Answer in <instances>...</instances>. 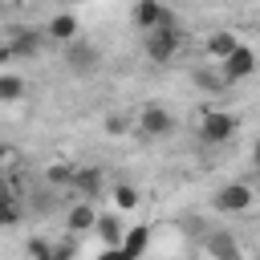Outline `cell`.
<instances>
[{
  "label": "cell",
  "instance_id": "obj_22",
  "mask_svg": "<svg viewBox=\"0 0 260 260\" xmlns=\"http://www.w3.org/2000/svg\"><path fill=\"white\" fill-rule=\"evenodd\" d=\"M126 130H130V118H126V114H106V134L118 138V134H126Z\"/></svg>",
  "mask_w": 260,
  "mask_h": 260
},
{
  "label": "cell",
  "instance_id": "obj_25",
  "mask_svg": "<svg viewBox=\"0 0 260 260\" xmlns=\"http://www.w3.org/2000/svg\"><path fill=\"white\" fill-rule=\"evenodd\" d=\"M0 158H4V171H12V167H16V150H12V146H4V150H0Z\"/></svg>",
  "mask_w": 260,
  "mask_h": 260
},
{
  "label": "cell",
  "instance_id": "obj_6",
  "mask_svg": "<svg viewBox=\"0 0 260 260\" xmlns=\"http://www.w3.org/2000/svg\"><path fill=\"white\" fill-rule=\"evenodd\" d=\"M175 130V118L162 110V106H146L142 114H138V134L142 138H167Z\"/></svg>",
  "mask_w": 260,
  "mask_h": 260
},
{
  "label": "cell",
  "instance_id": "obj_8",
  "mask_svg": "<svg viewBox=\"0 0 260 260\" xmlns=\"http://www.w3.org/2000/svg\"><path fill=\"white\" fill-rule=\"evenodd\" d=\"M223 77H228V85H236V81H244V77H252L256 73V49H248V45H240L223 65Z\"/></svg>",
  "mask_w": 260,
  "mask_h": 260
},
{
  "label": "cell",
  "instance_id": "obj_9",
  "mask_svg": "<svg viewBox=\"0 0 260 260\" xmlns=\"http://www.w3.org/2000/svg\"><path fill=\"white\" fill-rule=\"evenodd\" d=\"M73 199H98L106 191V179H102V167H77V179H73Z\"/></svg>",
  "mask_w": 260,
  "mask_h": 260
},
{
  "label": "cell",
  "instance_id": "obj_4",
  "mask_svg": "<svg viewBox=\"0 0 260 260\" xmlns=\"http://www.w3.org/2000/svg\"><path fill=\"white\" fill-rule=\"evenodd\" d=\"M65 65H69V73H77V77H85V73H93L98 65H102V53H98V45H89V41H69L65 45Z\"/></svg>",
  "mask_w": 260,
  "mask_h": 260
},
{
  "label": "cell",
  "instance_id": "obj_10",
  "mask_svg": "<svg viewBox=\"0 0 260 260\" xmlns=\"http://www.w3.org/2000/svg\"><path fill=\"white\" fill-rule=\"evenodd\" d=\"M98 228V207L89 199H77L69 211H65V232L69 236H81V232H93Z\"/></svg>",
  "mask_w": 260,
  "mask_h": 260
},
{
  "label": "cell",
  "instance_id": "obj_2",
  "mask_svg": "<svg viewBox=\"0 0 260 260\" xmlns=\"http://www.w3.org/2000/svg\"><path fill=\"white\" fill-rule=\"evenodd\" d=\"M49 41V32H41V28H12L8 32V41L0 45V61H12V57H24V61H32L37 53H41V45Z\"/></svg>",
  "mask_w": 260,
  "mask_h": 260
},
{
  "label": "cell",
  "instance_id": "obj_7",
  "mask_svg": "<svg viewBox=\"0 0 260 260\" xmlns=\"http://www.w3.org/2000/svg\"><path fill=\"white\" fill-rule=\"evenodd\" d=\"M134 24H138L142 32H154V28H162V24H175V16L162 8V0H138V4H134Z\"/></svg>",
  "mask_w": 260,
  "mask_h": 260
},
{
  "label": "cell",
  "instance_id": "obj_16",
  "mask_svg": "<svg viewBox=\"0 0 260 260\" xmlns=\"http://www.w3.org/2000/svg\"><path fill=\"white\" fill-rule=\"evenodd\" d=\"M45 179L53 183V187H73V179H77V162H49L45 167Z\"/></svg>",
  "mask_w": 260,
  "mask_h": 260
},
{
  "label": "cell",
  "instance_id": "obj_12",
  "mask_svg": "<svg viewBox=\"0 0 260 260\" xmlns=\"http://www.w3.org/2000/svg\"><path fill=\"white\" fill-rule=\"evenodd\" d=\"M45 32H49V41L69 45V41H77V16H73V12H57V16L45 24Z\"/></svg>",
  "mask_w": 260,
  "mask_h": 260
},
{
  "label": "cell",
  "instance_id": "obj_21",
  "mask_svg": "<svg viewBox=\"0 0 260 260\" xmlns=\"http://www.w3.org/2000/svg\"><path fill=\"white\" fill-rule=\"evenodd\" d=\"M20 223V203H16V195L8 191L4 195V228H16Z\"/></svg>",
  "mask_w": 260,
  "mask_h": 260
},
{
  "label": "cell",
  "instance_id": "obj_1",
  "mask_svg": "<svg viewBox=\"0 0 260 260\" xmlns=\"http://www.w3.org/2000/svg\"><path fill=\"white\" fill-rule=\"evenodd\" d=\"M179 49H183V28L179 24H162V28L146 32V57L154 65H171Z\"/></svg>",
  "mask_w": 260,
  "mask_h": 260
},
{
  "label": "cell",
  "instance_id": "obj_3",
  "mask_svg": "<svg viewBox=\"0 0 260 260\" xmlns=\"http://www.w3.org/2000/svg\"><path fill=\"white\" fill-rule=\"evenodd\" d=\"M236 130H240V118H236V114H228V110H207V114H203V122H199V138H203L207 146L228 142Z\"/></svg>",
  "mask_w": 260,
  "mask_h": 260
},
{
  "label": "cell",
  "instance_id": "obj_20",
  "mask_svg": "<svg viewBox=\"0 0 260 260\" xmlns=\"http://www.w3.org/2000/svg\"><path fill=\"white\" fill-rule=\"evenodd\" d=\"M114 203H118L122 211H126V207H138V191H134L130 183H118V187H114Z\"/></svg>",
  "mask_w": 260,
  "mask_h": 260
},
{
  "label": "cell",
  "instance_id": "obj_5",
  "mask_svg": "<svg viewBox=\"0 0 260 260\" xmlns=\"http://www.w3.org/2000/svg\"><path fill=\"white\" fill-rule=\"evenodd\" d=\"M203 252H207L211 260H244L240 240H236L228 228H211V232L203 236Z\"/></svg>",
  "mask_w": 260,
  "mask_h": 260
},
{
  "label": "cell",
  "instance_id": "obj_23",
  "mask_svg": "<svg viewBox=\"0 0 260 260\" xmlns=\"http://www.w3.org/2000/svg\"><path fill=\"white\" fill-rule=\"evenodd\" d=\"M73 256H77V244H73V240H61L57 252H53V260H73Z\"/></svg>",
  "mask_w": 260,
  "mask_h": 260
},
{
  "label": "cell",
  "instance_id": "obj_15",
  "mask_svg": "<svg viewBox=\"0 0 260 260\" xmlns=\"http://www.w3.org/2000/svg\"><path fill=\"white\" fill-rule=\"evenodd\" d=\"M146 248H150V223H134V228L126 232V240H122V252H126L130 260H142Z\"/></svg>",
  "mask_w": 260,
  "mask_h": 260
},
{
  "label": "cell",
  "instance_id": "obj_17",
  "mask_svg": "<svg viewBox=\"0 0 260 260\" xmlns=\"http://www.w3.org/2000/svg\"><path fill=\"white\" fill-rule=\"evenodd\" d=\"M24 93V77L20 73H0V102H20Z\"/></svg>",
  "mask_w": 260,
  "mask_h": 260
},
{
  "label": "cell",
  "instance_id": "obj_18",
  "mask_svg": "<svg viewBox=\"0 0 260 260\" xmlns=\"http://www.w3.org/2000/svg\"><path fill=\"white\" fill-rule=\"evenodd\" d=\"M195 85L207 89V93H219V89H228V77H223V69H219V73H211V69H195Z\"/></svg>",
  "mask_w": 260,
  "mask_h": 260
},
{
  "label": "cell",
  "instance_id": "obj_26",
  "mask_svg": "<svg viewBox=\"0 0 260 260\" xmlns=\"http://www.w3.org/2000/svg\"><path fill=\"white\" fill-rule=\"evenodd\" d=\"M252 167H256V171H260V138H256V142H252Z\"/></svg>",
  "mask_w": 260,
  "mask_h": 260
},
{
  "label": "cell",
  "instance_id": "obj_24",
  "mask_svg": "<svg viewBox=\"0 0 260 260\" xmlns=\"http://www.w3.org/2000/svg\"><path fill=\"white\" fill-rule=\"evenodd\" d=\"M98 260H130L122 248H106V252H98Z\"/></svg>",
  "mask_w": 260,
  "mask_h": 260
},
{
  "label": "cell",
  "instance_id": "obj_13",
  "mask_svg": "<svg viewBox=\"0 0 260 260\" xmlns=\"http://www.w3.org/2000/svg\"><path fill=\"white\" fill-rule=\"evenodd\" d=\"M240 45H244V41H240L236 32L219 28V32H211V37H207V57H215V61L223 65V61H228V57H232V53H236Z\"/></svg>",
  "mask_w": 260,
  "mask_h": 260
},
{
  "label": "cell",
  "instance_id": "obj_14",
  "mask_svg": "<svg viewBox=\"0 0 260 260\" xmlns=\"http://www.w3.org/2000/svg\"><path fill=\"white\" fill-rule=\"evenodd\" d=\"M93 232L102 236V244H106V248H122V240H126V232H130V228H126L118 215H98V228H93Z\"/></svg>",
  "mask_w": 260,
  "mask_h": 260
},
{
  "label": "cell",
  "instance_id": "obj_11",
  "mask_svg": "<svg viewBox=\"0 0 260 260\" xmlns=\"http://www.w3.org/2000/svg\"><path fill=\"white\" fill-rule=\"evenodd\" d=\"M215 207L219 211H248L252 207V187L248 183H228L215 191Z\"/></svg>",
  "mask_w": 260,
  "mask_h": 260
},
{
  "label": "cell",
  "instance_id": "obj_19",
  "mask_svg": "<svg viewBox=\"0 0 260 260\" xmlns=\"http://www.w3.org/2000/svg\"><path fill=\"white\" fill-rule=\"evenodd\" d=\"M24 252H28V260H53V252H57V244H49V240H41V236H32Z\"/></svg>",
  "mask_w": 260,
  "mask_h": 260
}]
</instances>
